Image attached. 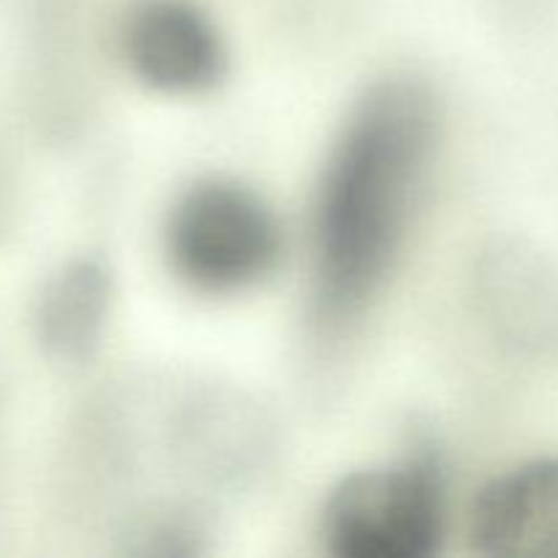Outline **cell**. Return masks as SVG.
Wrapping results in <instances>:
<instances>
[{"mask_svg":"<svg viewBox=\"0 0 558 558\" xmlns=\"http://www.w3.org/2000/svg\"><path fill=\"white\" fill-rule=\"evenodd\" d=\"M439 140V104L412 76L376 82L349 112L314 202V303L352 319L392 270Z\"/></svg>","mask_w":558,"mask_h":558,"instance_id":"cell-1","label":"cell"},{"mask_svg":"<svg viewBox=\"0 0 558 558\" xmlns=\"http://www.w3.org/2000/svg\"><path fill=\"white\" fill-rule=\"evenodd\" d=\"M163 248L174 276L202 294H238L259 287L283 256L272 207L248 185L205 178L169 210Z\"/></svg>","mask_w":558,"mask_h":558,"instance_id":"cell-2","label":"cell"},{"mask_svg":"<svg viewBox=\"0 0 558 558\" xmlns=\"http://www.w3.org/2000/svg\"><path fill=\"white\" fill-rule=\"evenodd\" d=\"M445 483L430 456L365 469L338 483L322 515L338 558H428L445 539Z\"/></svg>","mask_w":558,"mask_h":558,"instance_id":"cell-3","label":"cell"},{"mask_svg":"<svg viewBox=\"0 0 558 558\" xmlns=\"http://www.w3.org/2000/svg\"><path fill=\"white\" fill-rule=\"evenodd\" d=\"M131 74L167 96L207 93L227 74V44L210 16L189 0H134L118 27Z\"/></svg>","mask_w":558,"mask_h":558,"instance_id":"cell-4","label":"cell"},{"mask_svg":"<svg viewBox=\"0 0 558 558\" xmlns=\"http://www.w3.org/2000/svg\"><path fill=\"white\" fill-rule=\"evenodd\" d=\"M474 550L558 558V458H537L490 480L469 518Z\"/></svg>","mask_w":558,"mask_h":558,"instance_id":"cell-5","label":"cell"},{"mask_svg":"<svg viewBox=\"0 0 558 558\" xmlns=\"http://www.w3.org/2000/svg\"><path fill=\"white\" fill-rule=\"evenodd\" d=\"M112 305V276L96 256L60 265L33 303V336L52 363L82 365L93 357Z\"/></svg>","mask_w":558,"mask_h":558,"instance_id":"cell-6","label":"cell"},{"mask_svg":"<svg viewBox=\"0 0 558 558\" xmlns=\"http://www.w3.org/2000/svg\"><path fill=\"white\" fill-rule=\"evenodd\" d=\"M488 294L494 316L518 341H548L558 325V292L543 265L510 251L490 262Z\"/></svg>","mask_w":558,"mask_h":558,"instance_id":"cell-7","label":"cell"},{"mask_svg":"<svg viewBox=\"0 0 558 558\" xmlns=\"http://www.w3.org/2000/svg\"><path fill=\"white\" fill-rule=\"evenodd\" d=\"M11 210H14V183H11L9 161H5L3 147H0V238L9 229Z\"/></svg>","mask_w":558,"mask_h":558,"instance_id":"cell-8","label":"cell"}]
</instances>
